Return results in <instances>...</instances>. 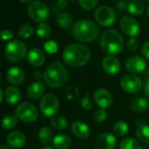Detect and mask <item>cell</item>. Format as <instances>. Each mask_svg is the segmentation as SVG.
I'll use <instances>...</instances> for the list:
<instances>
[{
    "instance_id": "obj_39",
    "label": "cell",
    "mask_w": 149,
    "mask_h": 149,
    "mask_svg": "<svg viewBox=\"0 0 149 149\" xmlns=\"http://www.w3.org/2000/svg\"><path fill=\"white\" fill-rule=\"evenodd\" d=\"M13 37V33L9 30H3L0 33V38L3 40H9Z\"/></svg>"
},
{
    "instance_id": "obj_15",
    "label": "cell",
    "mask_w": 149,
    "mask_h": 149,
    "mask_svg": "<svg viewBox=\"0 0 149 149\" xmlns=\"http://www.w3.org/2000/svg\"><path fill=\"white\" fill-rule=\"evenodd\" d=\"M103 68L104 72L111 76H114L117 74L120 68H121V64L120 61H118V58L112 56V55H107L103 59Z\"/></svg>"
},
{
    "instance_id": "obj_36",
    "label": "cell",
    "mask_w": 149,
    "mask_h": 149,
    "mask_svg": "<svg viewBox=\"0 0 149 149\" xmlns=\"http://www.w3.org/2000/svg\"><path fill=\"white\" fill-rule=\"evenodd\" d=\"M107 118V112L104 109H98L94 114V119L97 123H103Z\"/></svg>"
},
{
    "instance_id": "obj_29",
    "label": "cell",
    "mask_w": 149,
    "mask_h": 149,
    "mask_svg": "<svg viewBox=\"0 0 149 149\" xmlns=\"http://www.w3.org/2000/svg\"><path fill=\"white\" fill-rule=\"evenodd\" d=\"M129 131V125L126 122L123 120H119L115 123L113 126V132L117 137L125 136Z\"/></svg>"
},
{
    "instance_id": "obj_28",
    "label": "cell",
    "mask_w": 149,
    "mask_h": 149,
    "mask_svg": "<svg viewBox=\"0 0 149 149\" xmlns=\"http://www.w3.org/2000/svg\"><path fill=\"white\" fill-rule=\"evenodd\" d=\"M137 138L139 141L149 144V125H140L136 131Z\"/></svg>"
},
{
    "instance_id": "obj_51",
    "label": "cell",
    "mask_w": 149,
    "mask_h": 149,
    "mask_svg": "<svg viewBox=\"0 0 149 149\" xmlns=\"http://www.w3.org/2000/svg\"><path fill=\"white\" fill-rule=\"evenodd\" d=\"M0 80H1V76H0Z\"/></svg>"
},
{
    "instance_id": "obj_47",
    "label": "cell",
    "mask_w": 149,
    "mask_h": 149,
    "mask_svg": "<svg viewBox=\"0 0 149 149\" xmlns=\"http://www.w3.org/2000/svg\"><path fill=\"white\" fill-rule=\"evenodd\" d=\"M41 149H54V148L51 147V146H45V147H42Z\"/></svg>"
},
{
    "instance_id": "obj_32",
    "label": "cell",
    "mask_w": 149,
    "mask_h": 149,
    "mask_svg": "<svg viewBox=\"0 0 149 149\" xmlns=\"http://www.w3.org/2000/svg\"><path fill=\"white\" fill-rule=\"evenodd\" d=\"M36 33L41 39H47L51 34V28L46 23H40L37 26Z\"/></svg>"
},
{
    "instance_id": "obj_42",
    "label": "cell",
    "mask_w": 149,
    "mask_h": 149,
    "mask_svg": "<svg viewBox=\"0 0 149 149\" xmlns=\"http://www.w3.org/2000/svg\"><path fill=\"white\" fill-rule=\"evenodd\" d=\"M143 90H144L146 96L149 98V77L145 81V84L143 85Z\"/></svg>"
},
{
    "instance_id": "obj_7",
    "label": "cell",
    "mask_w": 149,
    "mask_h": 149,
    "mask_svg": "<svg viewBox=\"0 0 149 149\" xmlns=\"http://www.w3.org/2000/svg\"><path fill=\"white\" fill-rule=\"evenodd\" d=\"M38 110L36 106L29 102H24L19 104L15 110V115L16 117L26 123L33 122L38 118Z\"/></svg>"
},
{
    "instance_id": "obj_44",
    "label": "cell",
    "mask_w": 149,
    "mask_h": 149,
    "mask_svg": "<svg viewBox=\"0 0 149 149\" xmlns=\"http://www.w3.org/2000/svg\"><path fill=\"white\" fill-rule=\"evenodd\" d=\"M4 96H5V93H4L3 90L0 88V104H1V102H2V100L4 98Z\"/></svg>"
},
{
    "instance_id": "obj_33",
    "label": "cell",
    "mask_w": 149,
    "mask_h": 149,
    "mask_svg": "<svg viewBox=\"0 0 149 149\" xmlns=\"http://www.w3.org/2000/svg\"><path fill=\"white\" fill-rule=\"evenodd\" d=\"M33 33V28L32 27V26L30 24H25L19 28L18 36L23 39H28L32 36Z\"/></svg>"
},
{
    "instance_id": "obj_3",
    "label": "cell",
    "mask_w": 149,
    "mask_h": 149,
    "mask_svg": "<svg viewBox=\"0 0 149 149\" xmlns=\"http://www.w3.org/2000/svg\"><path fill=\"white\" fill-rule=\"evenodd\" d=\"M72 33L78 41L90 43L99 36L100 28L95 22L88 19H82L74 23L72 27Z\"/></svg>"
},
{
    "instance_id": "obj_46",
    "label": "cell",
    "mask_w": 149,
    "mask_h": 149,
    "mask_svg": "<svg viewBox=\"0 0 149 149\" xmlns=\"http://www.w3.org/2000/svg\"><path fill=\"white\" fill-rule=\"evenodd\" d=\"M0 149H11V147L7 146H0Z\"/></svg>"
},
{
    "instance_id": "obj_4",
    "label": "cell",
    "mask_w": 149,
    "mask_h": 149,
    "mask_svg": "<svg viewBox=\"0 0 149 149\" xmlns=\"http://www.w3.org/2000/svg\"><path fill=\"white\" fill-rule=\"evenodd\" d=\"M100 46L105 54L114 56L123 51L125 42L122 35L117 30L109 29L102 33L100 37Z\"/></svg>"
},
{
    "instance_id": "obj_40",
    "label": "cell",
    "mask_w": 149,
    "mask_h": 149,
    "mask_svg": "<svg viewBox=\"0 0 149 149\" xmlns=\"http://www.w3.org/2000/svg\"><path fill=\"white\" fill-rule=\"evenodd\" d=\"M141 53L143 54V56L149 60V40L146 41L143 45H142V47H141Z\"/></svg>"
},
{
    "instance_id": "obj_27",
    "label": "cell",
    "mask_w": 149,
    "mask_h": 149,
    "mask_svg": "<svg viewBox=\"0 0 149 149\" xmlns=\"http://www.w3.org/2000/svg\"><path fill=\"white\" fill-rule=\"evenodd\" d=\"M57 23L60 27L63 29H68L72 26L73 19L72 17L67 13H61L57 16Z\"/></svg>"
},
{
    "instance_id": "obj_10",
    "label": "cell",
    "mask_w": 149,
    "mask_h": 149,
    "mask_svg": "<svg viewBox=\"0 0 149 149\" xmlns=\"http://www.w3.org/2000/svg\"><path fill=\"white\" fill-rule=\"evenodd\" d=\"M121 88L129 94H135L139 92L142 88L141 79L133 74H128L125 76L120 80Z\"/></svg>"
},
{
    "instance_id": "obj_13",
    "label": "cell",
    "mask_w": 149,
    "mask_h": 149,
    "mask_svg": "<svg viewBox=\"0 0 149 149\" xmlns=\"http://www.w3.org/2000/svg\"><path fill=\"white\" fill-rule=\"evenodd\" d=\"M94 100L97 106L101 109L109 108L113 101L111 93L106 89H97L94 92Z\"/></svg>"
},
{
    "instance_id": "obj_26",
    "label": "cell",
    "mask_w": 149,
    "mask_h": 149,
    "mask_svg": "<svg viewBox=\"0 0 149 149\" xmlns=\"http://www.w3.org/2000/svg\"><path fill=\"white\" fill-rule=\"evenodd\" d=\"M38 137H39V139L41 141V143H43L45 145L50 144V142H52L54 138L52 130L46 126L40 129V131L38 132Z\"/></svg>"
},
{
    "instance_id": "obj_20",
    "label": "cell",
    "mask_w": 149,
    "mask_h": 149,
    "mask_svg": "<svg viewBox=\"0 0 149 149\" xmlns=\"http://www.w3.org/2000/svg\"><path fill=\"white\" fill-rule=\"evenodd\" d=\"M20 91L16 86H10L5 91V99L10 104H18L20 100Z\"/></svg>"
},
{
    "instance_id": "obj_37",
    "label": "cell",
    "mask_w": 149,
    "mask_h": 149,
    "mask_svg": "<svg viewBox=\"0 0 149 149\" xmlns=\"http://www.w3.org/2000/svg\"><path fill=\"white\" fill-rule=\"evenodd\" d=\"M139 41L135 38H131L127 41V49L131 52H135L139 48Z\"/></svg>"
},
{
    "instance_id": "obj_22",
    "label": "cell",
    "mask_w": 149,
    "mask_h": 149,
    "mask_svg": "<svg viewBox=\"0 0 149 149\" xmlns=\"http://www.w3.org/2000/svg\"><path fill=\"white\" fill-rule=\"evenodd\" d=\"M127 11L133 16H139L145 11V5L141 0H131L127 4Z\"/></svg>"
},
{
    "instance_id": "obj_11",
    "label": "cell",
    "mask_w": 149,
    "mask_h": 149,
    "mask_svg": "<svg viewBox=\"0 0 149 149\" xmlns=\"http://www.w3.org/2000/svg\"><path fill=\"white\" fill-rule=\"evenodd\" d=\"M119 26L122 32L131 38H135L140 33V26L139 22L132 17L125 16L122 18L119 22Z\"/></svg>"
},
{
    "instance_id": "obj_31",
    "label": "cell",
    "mask_w": 149,
    "mask_h": 149,
    "mask_svg": "<svg viewBox=\"0 0 149 149\" xmlns=\"http://www.w3.org/2000/svg\"><path fill=\"white\" fill-rule=\"evenodd\" d=\"M18 118L14 115H7L2 119V127L6 130H11L17 125Z\"/></svg>"
},
{
    "instance_id": "obj_14",
    "label": "cell",
    "mask_w": 149,
    "mask_h": 149,
    "mask_svg": "<svg viewBox=\"0 0 149 149\" xmlns=\"http://www.w3.org/2000/svg\"><path fill=\"white\" fill-rule=\"evenodd\" d=\"M116 144L117 139L114 134L111 132H104L97 138L95 147L96 149H114Z\"/></svg>"
},
{
    "instance_id": "obj_45",
    "label": "cell",
    "mask_w": 149,
    "mask_h": 149,
    "mask_svg": "<svg viewBox=\"0 0 149 149\" xmlns=\"http://www.w3.org/2000/svg\"><path fill=\"white\" fill-rule=\"evenodd\" d=\"M20 2L22 3H25V4H28V3H33V0H19Z\"/></svg>"
},
{
    "instance_id": "obj_41",
    "label": "cell",
    "mask_w": 149,
    "mask_h": 149,
    "mask_svg": "<svg viewBox=\"0 0 149 149\" xmlns=\"http://www.w3.org/2000/svg\"><path fill=\"white\" fill-rule=\"evenodd\" d=\"M117 9L119 13H123L127 9V4L124 1H118L117 4Z\"/></svg>"
},
{
    "instance_id": "obj_2",
    "label": "cell",
    "mask_w": 149,
    "mask_h": 149,
    "mask_svg": "<svg viewBox=\"0 0 149 149\" xmlns=\"http://www.w3.org/2000/svg\"><path fill=\"white\" fill-rule=\"evenodd\" d=\"M68 78V69L62 63L59 61H54L49 64L43 74L45 84L48 87L54 89L62 87L67 83Z\"/></svg>"
},
{
    "instance_id": "obj_8",
    "label": "cell",
    "mask_w": 149,
    "mask_h": 149,
    "mask_svg": "<svg viewBox=\"0 0 149 149\" xmlns=\"http://www.w3.org/2000/svg\"><path fill=\"white\" fill-rule=\"evenodd\" d=\"M116 13L107 6H99L95 12V19L102 26H111L116 22Z\"/></svg>"
},
{
    "instance_id": "obj_19",
    "label": "cell",
    "mask_w": 149,
    "mask_h": 149,
    "mask_svg": "<svg viewBox=\"0 0 149 149\" xmlns=\"http://www.w3.org/2000/svg\"><path fill=\"white\" fill-rule=\"evenodd\" d=\"M45 54L39 48H32L27 54V61L33 67H40L45 62Z\"/></svg>"
},
{
    "instance_id": "obj_25",
    "label": "cell",
    "mask_w": 149,
    "mask_h": 149,
    "mask_svg": "<svg viewBox=\"0 0 149 149\" xmlns=\"http://www.w3.org/2000/svg\"><path fill=\"white\" fill-rule=\"evenodd\" d=\"M119 149H142V146L139 140L128 137L125 138L119 145Z\"/></svg>"
},
{
    "instance_id": "obj_17",
    "label": "cell",
    "mask_w": 149,
    "mask_h": 149,
    "mask_svg": "<svg viewBox=\"0 0 149 149\" xmlns=\"http://www.w3.org/2000/svg\"><path fill=\"white\" fill-rule=\"evenodd\" d=\"M7 80L13 85H19L24 83L26 74L24 70L19 67H12L8 69L6 74Z\"/></svg>"
},
{
    "instance_id": "obj_9",
    "label": "cell",
    "mask_w": 149,
    "mask_h": 149,
    "mask_svg": "<svg viewBox=\"0 0 149 149\" xmlns=\"http://www.w3.org/2000/svg\"><path fill=\"white\" fill-rule=\"evenodd\" d=\"M60 103L58 97L51 93L46 94L40 100V108L43 115L46 117H53L59 110Z\"/></svg>"
},
{
    "instance_id": "obj_21",
    "label": "cell",
    "mask_w": 149,
    "mask_h": 149,
    "mask_svg": "<svg viewBox=\"0 0 149 149\" xmlns=\"http://www.w3.org/2000/svg\"><path fill=\"white\" fill-rule=\"evenodd\" d=\"M45 91V86L41 82H34L29 85L27 89V95L32 99H38L40 98Z\"/></svg>"
},
{
    "instance_id": "obj_49",
    "label": "cell",
    "mask_w": 149,
    "mask_h": 149,
    "mask_svg": "<svg viewBox=\"0 0 149 149\" xmlns=\"http://www.w3.org/2000/svg\"><path fill=\"white\" fill-rule=\"evenodd\" d=\"M68 1H69V2H74V1H76V0H68Z\"/></svg>"
},
{
    "instance_id": "obj_50",
    "label": "cell",
    "mask_w": 149,
    "mask_h": 149,
    "mask_svg": "<svg viewBox=\"0 0 149 149\" xmlns=\"http://www.w3.org/2000/svg\"><path fill=\"white\" fill-rule=\"evenodd\" d=\"M143 1H146V2H148V1H149V0H143Z\"/></svg>"
},
{
    "instance_id": "obj_6",
    "label": "cell",
    "mask_w": 149,
    "mask_h": 149,
    "mask_svg": "<svg viewBox=\"0 0 149 149\" xmlns=\"http://www.w3.org/2000/svg\"><path fill=\"white\" fill-rule=\"evenodd\" d=\"M27 13L29 17L40 23H44L49 17V8L48 6L41 1H34L31 3L27 8Z\"/></svg>"
},
{
    "instance_id": "obj_1",
    "label": "cell",
    "mask_w": 149,
    "mask_h": 149,
    "mask_svg": "<svg viewBox=\"0 0 149 149\" xmlns=\"http://www.w3.org/2000/svg\"><path fill=\"white\" fill-rule=\"evenodd\" d=\"M62 59L66 64L71 67H83L89 62L91 51L84 44L73 43L65 47L62 53Z\"/></svg>"
},
{
    "instance_id": "obj_43",
    "label": "cell",
    "mask_w": 149,
    "mask_h": 149,
    "mask_svg": "<svg viewBox=\"0 0 149 149\" xmlns=\"http://www.w3.org/2000/svg\"><path fill=\"white\" fill-rule=\"evenodd\" d=\"M67 5H68V0H58V1H57V6L60 9L66 8Z\"/></svg>"
},
{
    "instance_id": "obj_38",
    "label": "cell",
    "mask_w": 149,
    "mask_h": 149,
    "mask_svg": "<svg viewBox=\"0 0 149 149\" xmlns=\"http://www.w3.org/2000/svg\"><path fill=\"white\" fill-rule=\"evenodd\" d=\"M81 104H82L83 109H84L86 111H90L92 109V103L90 99L89 94H86L84 96V97L81 100Z\"/></svg>"
},
{
    "instance_id": "obj_34",
    "label": "cell",
    "mask_w": 149,
    "mask_h": 149,
    "mask_svg": "<svg viewBox=\"0 0 149 149\" xmlns=\"http://www.w3.org/2000/svg\"><path fill=\"white\" fill-rule=\"evenodd\" d=\"M44 49L47 54H55L59 49V45L54 40H47L44 44Z\"/></svg>"
},
{
    "instance_id": "obj_16",
    "label": "cell",
    "mask_w": 149,
    "mask_h": 149,
    "mask_svg": "<svg viewBox=\"0 0 149 149\" xmlns=\"http://www.w3.org/2000/svg\"><path fill=\"white\" fill-rule=\"evenodd\" d=\"M71 132L77 138L81 139H87L91 134V129L89 125L80 120L74 121L72 123Z\"/></svg>"
},
{
    "instance_id": "obj_18",
    "label": "cell",
    "mask_w": 149,
    "mask_h": 149,
    "mask_svg": "<svg viewBox=\"0 0 149 149\" xmlns=\"http://www.w3.org/2000/svg\"><path fill=\"white\" fill-rule=\"evenodd\" d=\"M7 143L13 148H21L25 146L26 142V138L25 134L19 131H14L8 134Z\"/></svg>"
},
{
    "instance_id": "obj_48",
    "label": "cell",
    "mask_w": 149,
    "mask_h": 149,
    "mask_svg": "<svg viewBox=\"0 0 149 149\" xmlns=\"http://www.w3.org/2000/svg\"><path fill=\"white\" fill-rule=\"evenodd\" d=\"M147 16L149 17V6H148V7H147Z\"/></svg>"
},
{
    "instance_id": "obj_5",
    "label": "cell",
    "mask_w": 149,
    "mask_h": 149,
    "mask_svg": "<svg viewBox=\"0 0 149 149\" xmlns=\"http://www.w3.org/2000/svg\"><path fill=\"white\" fill-rule=\"evenodd\" d=\"M26 54V46L20 40H12L5 48L6 58L13 62L21 61Z\"/></svg>"
},
{
    "instance_id": "obj_30",
    "label": "cell",
    "mask_w": 149,
    "mask_h": 149,
    "mask_svg": "<svg viewBox=\"0 0 149 149\" xmlns=\"http://www.w3.org/2000/svg\"><path fill=\"white\" fill-rule=\"evenodd\" d=\"M51 125L57 130H65L68 127V120L66 118H64L63 116L61 115H57V116H54L52 118V119L50 120Z\"/></svg>"
},
{
    "instance_id": "obj_12",
    "label": "cell",
    "mask_w": 149,
    "mask_h": 149,
    "mask_svg": "<svg viewBox=\"0 0 149 149\" xmlns=\"http://www.w3.org/2000/svg\"><path fill=\"white\" fill-rule=\"evenodd\" d=\"M125 68L133 74H140L146 68V62L144 58L139 55H132L125 60Z\"/></svg>"
},
{
    "instance_id": "obj_23",
    "label": "cell",
    "mask_w": 149,
    "mask_h": 149,
    "mask_svg": "<svg viewBox=\"0 0 149 149\" xmlns=\"http://www.w3.org/2000/svg\"><path fill=\"white\" fill-rule=\"evenodd\" d=\"M53 145L56 149H68L71 146V139L66 134H58L53 139Z\"/></svg>"
},
{
    "instance_id": "obj_35",
    "label": "cell",
    "mask_w": 149,
    "mask_h": 149,
    "mask_svg": "<svg viewBox=\"0 0 149 149\" xmlns=\"http://www.w3.org/2000/svg\"><path fill=\"white\" fill-rule=\"evenodd\" d=\"M78 2L81 7L86 11L93 10L97 5V0H78Z\"/></svg>"
},
{
    "instance_id": "obj_24",
    "label": "cell",
    "mask_w": 149,
    "mask_h": 149,
    "mask_svg": "<svg viewBox=\"0 0 149 149\" xmlns=\"http://www.w3.org/2000/svg\"><path fill=\"white\" fill-rule=\"evenodd\" d=\"M149 107V102L146 98L143 97H138L134 98L131 103V108L132 111L136 112H142L145 111Z\"/></svg>"
}]
</instances>
